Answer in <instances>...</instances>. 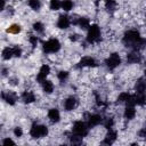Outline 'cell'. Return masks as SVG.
<instances>
[{
	"label": "cell",
	"instance_id": "cell-1",
	"mask_svg": "<svg viewBox=\"0 0 146 146\" xmlns=\"http://www.w3.org/2000/svg\"><path fill=\"white\" fill-rule=\"evenodd\" d=\"M49 132V129L47 125L44 124H38V123H34L32 124V127L30 128V136L32 138H35V139H39V138H43L48 135Z\"/></svg>",
	"mask_w": 146,
	"mask_h": 146
},
{
	"label": "cell",
	"instance_id": "cell-2",
	"mask_svg": "<svg viewBox=\"0 0 146 146\" xmlns=\"http://www.w3.org/2000/svg\"><path fill=\"white\" fill-rule=\"evenodd\" d=\"M43 51L47 52V54H55V52H58L59 49H60V42L57 38H51L47 41L43 42Z\"/></svg>",
	"mask_w": 146,
	"mask_h": 146
},
{
	"label": "cell",
	"instance_id": "cell-3",
	"mask_svg": "<svg viewBox=\"0 0 146 146\" xmlns=\"http://www.w3.org/2000/svg\"><path fill=\"white\" fill-rule=\"evenodd\" d=\"M100 27L97 24H92L88 29V34H87V41L88 43H95L100 40Z\"/></svg>",
	"mask_w": 146,
	"mask_h": 146
},
{
	"label": "cell",
	"instance_id": "cell-4",
	"mask_svg": "<svg viewBox=\"0 0 146 146\" xmlns=\"http://www.w3.org/2000/svg\"><path fill=\"white\" fill-rule=\"evenodd\" d=\"M88 128L89 125L84 123L83 121H75L73 123V133L80 136V137H86L88 135Z\"/></svg>",
	"mask_w": 146,
	"mask_h": 146
},
{
	"label": "cell",
	"instance_id": "cell-5",
	"mask_svg": "<svg viewBox=\"0 0 146 146\" xmlns=\"http://www.w3.org/2000/svg\"><path fill=\"white\" fill-rule=\"evenodd\" d=\"M105 63H106V66H107L110 70L116 68V67L121 64V56H120V54H117V52L111 54V55L106 58Z\"/></svg>",
	"mask_w": 146,
	"mask_h": 146
},
{
	"label": "cell",
	"instance_id": "cell-6",
	"mask_svg": "<svg viewBox=\"0 0 146 146\" xmlns=\"http://www.w3.org/2000/svg\"><path fill=\"white\" fill-rule=\"evenodd\" d=\"M50 74V66L48 64H43L40 67L39 73L36 74V81L39 83H42L44 80H47V76Z\"/></svg>",
	"mask_w": 146,
	"mask_h": 146
},
{
	"label": "cell",
	"instance_id": "cell-7",
	"mask_svg": "<svg viewBox=\"0 0 146 146\" xmlns=\"http://www.w3.org/2000/svg\"><path fill=\"white\" fill-rule=\"evenodd\" d=\"M80 66H82V67H96L97 62L91 56H84L80 59Z\"/></svg>",
	"mask_w": 146,
	"mask_h": 146
},
{
	"label": "cell",
	"instance_id": "cell-8",
	"mask_svg": "<svg viewBox=\"0 0 146 146\" xmlns=\"http://www.w3.org/2000/svg\"><path fill=\"white\" fill-rule=\"evenodd\" d=\"M71 25V19L66 15H60L57 21V27L60 30H66Z\"/></svg>",
	"mask_w": 146,
	"mask_h": 146
},
{
	"label": "cell",
	"instance_id": "cell-9",
	"mask_svg": "<svg viewBox=\"0 0 146 146\" xmlns=\"http://www.w3.org/2000/svg\"><path fill=\"white\" fill-rule=\"evenodd\" d=\"M48 119L51 123H58L60 121V113L57 108H50L48 111Z\"/></svg>",
	"mask_w": 146,
	"mask_h": 146
},
{
	"label": "cell",
	"instance_id": "cell-10",
	"mask_svg": "<svg viewBox=\"0 0 146 146\" xmlns=\"http://www.w3.org/2000/svg\"><path fill=\"white\" fill-rule=\"evenodd\" d=\"M76 104H78V100H76L73 96L67 97V98L64 100V108H65V111L71 112V111H73V110L75 108Z\"/></svg>",
	"mask_w": 146,
	"mask_h": 146
},
{
	"label": "cell",
	"instance_id": "cell-11",
	"mask_svg": "<svg viewBox=\"0 0 146 146\" xmlns=\"http://www.w3.org/2000/svg\"><path fill=\"white\" fill-rule=\"evenodd\" d=\"M87 120H88V125H89V128H91V127H96V125H98L99 123H102L103 117H102V115H99V114H91V115L88 116Z\"/></svg>",
	"mask_w": 146,
	"mask_h": 146
},
{
	"label": "cell",
	"instance_id": "cell-12",
	"mask_svg": "<svg viewBox=\"0 0 146 146\" xmlns=\"http://www.w3.org/2000/svg\"><path fill=\"white\" fill-rule=\"evenodd\" d=\"M22 99L24 100L25 104H31L33 102L36 100V97L34 95L33 91H30V90H25L23 94H22Z\"/></svg>",
	"mask_w": 146,
	"mask_h": 146
},
{
	"label": "cell",
	"instance_id": "cell-13",
	"mask_svg": "<svg viewBox=\"0 0 146 146\" xmlns=\"http://www.w3.org/2000/svg\"><path fill=\"white\" fill-rule=\"evenodd\" d=\"M117 138V131L116 130H113V129H110L108 132L105 135V138H104V143L105 144H112L116 140Z\"/></svg>",
	"mask_w": 146,
	"mask_h": 146
},
{
	"label": "cell",
	"instance_id": "cell-14",
	"mask_svg": "<svg viewBox=\"0 0 146 146\" xmlns=\"http://www.w3.org/2000/svg\"><path fill=\"white\" fill-rule=\"evenodd\" d=\"M41 87H42L43 92H44V94H47V95L52 94V92H54V89H55L54 83H52L50 80H44V81L41 83Z\"/></svg>",
	"mask_w": 146,
	"mask_h": 146
},
{
	"label": "cell",
	"instance_id": "cell-15",
	"mask_svg": "<svg viewBox=\"0 0 146 146\" xmlns=\"http://www.w3.org/2000/svg\"><path fill=\"white\" fill-rule=\"evenodd\" d=\"M123 115H124V117H125L127 120H132V119H135V117H136L137 112H136V110H135V107H133V106L128 105V106L124 108Z\"/></svg>",
	"mask_w": 146,
	"mask_h": 146
},
{
	"label": "cell",
	"instance_id": "cell-16",
	"mask_svg": "<svg viewBox=\"0 0 146 146\" xmlns=\"http://www.w3.org/2000/svg\"><path fill=\"white\" fill-rule=\"evenodd\" d=\"M11 57H14V50L13 47H6L2 50V59L5 60H9Z\"/></svg>",
	"mask_w": 146,
	"mask_h": 146
},
{
	"label": "cell",
	"instance_id": "cell-17",
	"mask_svg": "<svg viewBox=\"0 0 146 146\" xmlns=\"http://www.w3.org/2000/svg\"><path fill=\"white\" fill-rule=\"evenodd\" d=\"M21 31H22V27L19 24H11L7 29V32L10 34H18V33H21Z\"/></svg>",
	"mask_w": 146,
	"mask_h": 146
},
{
	"label": "cell",
	"instance_id": "cell-18",
	"mask_svg": "<svg viewBox=\"0 0 146 146\" xmlns=\"http://www.w3.org/2000/svg\"><path fill=\"white\" fill-rule=\"evenodd\" d=\"M73 6H74V3H73L72 0H63V1H62V8H63L64 11H70V10H72V9H73Z\"/></svg>",
	"mask_w": 146,
	"mask_h": 146
},
{
	"label": "cell",
	"instance_id": "cell-19",
	"mask_svg": "<svg viewBox=\"0 0 146 146\" xmlns=\"http://www.w3.org/2000/svg\"><path fill=\"white\" fill-rule=\"evenodd\" d=\"M131 96H132V95H130L128 91H123V92L119 94V96H117V100H119L120 103H127V102L130 99Z\"/></svg>",
	"mask_w": 146,
	"mask_h": 146
},
{
	"label": "cell",
	"instance_id": "cell-20",
	"mask_svg": "<svg viewBox=\"0 0 146 146\" xmlns=\"http://www.w3.org/2000/svg\"><path fill=\"white\" fill-rule=\"evenodd\" d=\"M27 3H29V7L33 10H39L40 7H41V1L40 0H29Z\"/></svg>",
	"mask_w": 146,
	"mask_h": 146
},
{
	"label": "cell",
	"instance_id": "cell-21",
	"mask_svg": "<svg viewBox=\"0 0 146 146\" xmlns=\"http://www.w3.org/2000/svg\"><path fill=\"white\" fill-rule=\"evenodd\" d=\"M49 7L51 10H58L59 8H62V1L60 0H50L49 2Z\"/></svg>",
	"mask_w": 146,
	"mask_h": 146
},
{
	"label": "cell",
	"instance_id": "cell-22",
	"mask_svg": "<svg viewBox=\"0 0 146 146\" xmlns=\"http://www.w3.org/2000/svg\"><path fill=\"white\" fill-rule=\"evenodd\" d=\"M33 30H34L36 33H43V31H44V25H43L41 22H34V23H33Z\"/></svg>",
	"mask_w": 146,
	"mask_h": 146
},
{
	"label": "cell",
	"instance_id": "cell-23",
	"mask_svg": "<svg viewBox=\"0 0 146 146\" xmlns=\"http://www.w3.org/2000/svg\"><path fill=\"white\" fill-rule=\"evenodd\" d=\"M67 76H68V72H67V71H59V72L57 73V78H58L59 81H64V80H66Z\"/></svg>",
	"mask_w": 146,
	"mask_h": 146
},
{
	"label": "cell",
	"instance_id": "cell-24",
	"mask_svg": "<svg viewBox=\"0 0 146 146\" xmlns=\"http://www.w3.org/2000/svg\"><path fill=\"white\" fill-rule=\"evenodd\" d=\"M38 41H39L38 36H35V35H30V36H29V42H30L33 47H35V46L38 44Z\"/></svg>",
	"mask_w": 146,
	"mask_h": 146
},
{
	"label": "cell",
	"instance_id": "cell-25",
	"mask_svg": "<svg viewBox=\"0 0 146 146\" xmlns=\"http://www.w3.org/2000/svg\"><path fill=\"white\" fill-rule=\"evenodd\" d=\"M14 135H15V137H17V138L22 137V136H23V130H22V128H21V127L14 128Z\"/></svg>",
	"mask_w": 146,
	"mask_h": 146
},
{
	"label": "cell",
	"instance_id": "cell-26",
	"mask_svg": "<svg viewBox=\"0 0 146 146\" xmlns=\"http://www.w3.org/2000/svg\"><path fill=\"white\" fill-rule=\"evenodd\" d=\"M2 144H3V145H9V144H15V141H14L13 139H10L9 137H7V138H5V139L2 140Z\"/></svg>",
	"mask_w": 146,
	"mask_h": 146
}]
</instances>
